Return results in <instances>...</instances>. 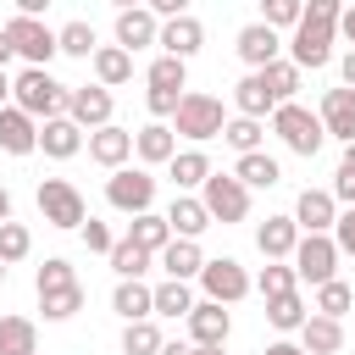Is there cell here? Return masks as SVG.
Returning a JSON list of instances; mask_svg holds the SVG:
<instances>
[{"mask_svg": "<svg viewBox=\"0 0 355 355\" xmlns=\"http://www.w3.org/2000/svg\"><path fill=\"white\" fill-rule=\"evenodd\" d=\"M55 50H61V55H72V61H89V55L100 50L94 22H67V28H55Z\"/></svg>", "mask_w": 355, "mask_h": 355, "instance_id": "obj_38", "label": "cell"}, {"mask_svg": "<svg viewBox=\"0 0 355 355\" xmlns=\"http://www.w3.org/2000/svg\"><path fill=\"white\" fill-rule=\"evenodd\" d=\"M255 288H261V300H272V294L300 288V277H294V266H288V261H266V266H261V277H255Z\"/></svg>", "mask_w": 355, "mask_h": 355, "instance_id": "obj_45", "label": "cell"}, {"mask_svg": "<svg viewBox=\"0 0 355 355\" xmlns=\"http://www.w3.org/2000/svg\"><path fill=\"white\" fill-rule=\"evenodd\" d=\"M161 327H155V316H144V322H122V355H161Z\"/></svg>", "mask_w": 355, "mask_h": 355, "instance_id": "obj_42", "label": "cell"}, {"mask_svg": "<svg viewBox=\"0 0 355 355\" xmlns=\"http://www.w3.org/2000/svg\"><path fill=\"white\" fill-rule=\"evenodd\" d=\"M338 11H344V0H305L300 22L288 28V61H294L300 72H322V67L333 61Z\"/></svg>", "mask_w": 355, "mask_h": 355, "instance_id": "obj_1", "label": "cell"}, {"mask_svg": "<svg viewBox=\"0 0 355 355\" xmlns=\"http://www.w3.org/2000/svg\"><path fill=\"white\" fill-rule=\"evenodd\" d=\"M0 150L6 155H33L39 150V122L17 105H0Z\"/></svg>", "mask_w": 355, "mask_h": 355, "instance_id": "obj_20", "label": "cell"}, {"mask_svg": "<svg viewBox=\"0 0 355 355\" xmlns=\"http://www.w3.org/2000/svg\"><path fill=\"white\" fill-rule=\"evenodd\" d=\"M11 61H17V50H11V33H6V28H0V72H6V67H11Z\"/></svg>", "mask_w": 355, "mask_h": 355, "instance_id": "obj_56", "label": "cell"}, {"mask_svg": "<svg viewBox=\"0 0 355 355\" xmlns=\"http://www.w3.org/2000/svg\"><path fill=\"white\" fill-rule=\"evenodd\" d=\"M67 94H72V83L50 78V67H22V72L11 78V105H17V111H28L33 122L67 116Z\"/></svg>", "mask_w": 355, "mask_h": 355, "instance_id": "obj_2", "label": "cell"}, {"mask_svg": "<svg viewBox=\"0 0 355 355\" xmlns=\"http://www.w3.org/2000/svg\"><path fill=\"white\" fill-rule=\"evenodd\" d=\"M83 250H94V255H111V244H116V233H111V222H100V216H89L83 227Z\"/></svg>", "mask_w": 355, "mask_h": 355, "instance_id": "obj_48", "label": "cell"}, {"mask_svg": "<svg viewBox=\"0 0 355 355\" xmlns=\"http://www.w3.org/2000/svg\"><path fill=\"white\" fill-rule=\"evenodd\" d=\"M111 6H116V11H128V6H144V0H111Z\"/></svg>", "mask_w": 355, "mask_h": 355, "instance_id": "obj_59", "label": "cell"}, {"mask_svg": "<svg viewBox=\"0 0 355 355\" xmlns=\"http://www.w3.org/2000/svg\"><path fill=\"white\" fill-rule=\"evenodd\" d=\"M222 122H227V111H222L216 94H205V89H183L178 111H172V133H178V139H189V144L222 139Z\"/></svg>", "mask_w": 355, "mask_h": 355, "instance_id": "obj_3", "label": "cell"}, {"mask_svg": "<svg viewBox=\"0 0 355 355\" xmlns=\"http://www.w3.org/2000/svg\"><path fill=\"white\" fill-rule=\"evenodd\" d=\"M0 283H6V261H0Z\"/></svg>", "mask_w": 355, "mask_h": 355, "instance_id": "obj_60", "label": "cell"}, {"mask_svg": "<svg viewBox=\"0 0 355 355\" xmlns=\"http://www.w3.org/2000/svg\"><path fill=\"white\" fill-rule=\"evenodd\" d=\"M338 205H355V144H344L338 155V172H333V189H327Z\"/></svg>", "mask_w": 355, "mask_h": 355, "instance_id": "obj_47", "label": "cell"}, {"mask_svg": "<svg viewBox=\"0 0 355 355\" xmlns=\"http://www.w3.org/2000/svg\"><path fill=\"white\" fill-rule=\"evenodd\" d=\"M155 266H161L166 277H178V283H194L200 266H205V250H200V239H172V244L155 255Z\"/></svg>", "mask_w": 355, "mask_h": 355, "instance_id": "obj_26", "label": "cell"}, {"mask_svg": "<svg viewBox=\"0 0 355 355\" xmlns=\"http://www.w3.org/2000/svg\"><path fill=\"white\" fill-rule=\"evenodd\" d=\"M311 311H305V294L300 288H288V294H272L266 300V322L277 327V333H300V322H305Z\"/></svg>", "mask_w": 355, "mask_h": 355, "instance_id": "obj_37", "label": "cell"}, {"mask_svg": "<svg viewBox=\"0 0 355 355\" xmlns=\"http://www.w3.org/2000/svg\"><path fill=\"white\" fill-rule=\"evenodd\" d=\"M200 355H227V344H211V349H200Z\"/></svg>", "mask_w": 355, "mask_h": 355, "instance_id": "obj_58", "label": "cell"}, {"mask_svg": "<svg viewBox=\"0 0 355 355\" xmlns=\"http://www.w3.org/2000/svg\"><path fill=\"white\" fill-rule=\"evenodd\" d=\"M89 67H94V83H100V89H122V83H133V55H128L122 44H100V50L89 55Z\"/></svg>", "mask_w": 355, "mask_h": 355, "instance_id": "obj_28", "label": "cell"}, {"mask_svg": "<svg viewBox=\"0 0 355 355\" xmlns=\"http://www.w3.org/2000/svg\"><path fill=\"white\" fill-rule=\"evenodd\" d=\"M183 322H189V344H200V349L227 344V333H233V316H227V305H216V300H194V311H189Z\"/></svg>", "mask_w": 355, "mask_h": 355, "instance_id": "obj_16", "label": "cell"}, {"mask_svg": "<svg viewBox=\"0 0 355 355\" xmlns=\"http://www.w3.org/2000/svg\"><path fill=\"white\" fill-rule=\"evenodd\" d=\"M333 244H338V255H355V205H338V222H333Z\"/></svg>", "mask_w": 355, "mask_h": 355, "instance_id": "obj_49", "label": "cell"}, {"mask_svg": "<svg viewBox=\"0 0 355 355\" xmlns=\"http://www.w3.org/2000/svg\"><path fill=\"white\" fill-rule=\"evenodd\" d=\"M316 316H333V322H344L349 311H355V288L344 283V277H327V283H316V305H311Z\"/></svg>", "mask_w": 355, "mask_h": 355, "instance_id": "obj_36", "label": "cell"}, {"mask_svg": "<svg viewBox=\"0 0 355 355\" xmlns=\"http://www.w3.org/2000/svg\"><path fill=\"white\" fill-rule=\"evenodd\" d=\"M233 178H239L244 189H272V183H283V166H277V155L250 150V155H239V161H233Z\"/></svg>", "mask_w": 355, "mask_h": 355, "instance_id": "obj_30", "label": "cell"}, {"mask_svg": "<svg viewBox=\"0 0 355 355\" xmlns=\"http://www.w3.org/2000/svg\"><path fill=\"white\" fill-rule=\"evenodd\" d=\"M338 244H333V233H300V244H294V255H288V266H294V277L300 283H327V277H338Z\"/></svg>", "mask_w": 355, "mask_h": 355, "instance_id": "obj_8", "label": "cell"}, {"mask_svg": "<svg viewBox=\"0 0 355 355\" xmlns=\"http://www.w3.org/2000/svg\"><path fill=\"white\" fill-rule=\"evenodd\" d=\"M111 111H116V100H111V89H100V83H78V89L67 94V116H72L83 133L105 128V122H111Z\"/></svg>", "mask_w": 355, "mask_h": 355, "instance_id": "obj_12", "label": "cell"}, {"mask_svg": "<svg viewBox=\"0 0 355 355\" xmlns=\"http://www.w3.org/2000/svg\"><path fill=\"white\" fill-rule=\"evenodd\" d=\"M83 144H89V161H94V166H105V172H116V166H128V161H133V133H128V128H116V122H105V128L83 133Z\"/></svg>", "mask_w": 355, "mask_h": 355, "instance_id": "obj_15", "label": "cell"}, {"mask_svg": "<svg viewBox=\"0 0 355 355\" xmlns=\"http://www.w3.org/2000/svg\"><path fill=\"white\" fill-rule=\"evenodd\" d=\"M161 355H200V344H189V338H172V344H161Z\"/></svg>", "mask_w": 355, "mask_h": 355, "instance_id": "obj_55", "label": "cell"}, {"mask_svg": "<svg viewBox=\"0 0 355 355\" xmlns=\"http://www.w3.org/2000/svg\"><path fill=\"white\" fill-rule=\"evenodd\" d=\"M300 349H305V355H338V349H344V322L311 311V316L300 322Z\"/></svg>", "mask_w": 355, "mask_h": 355, "instance_id": "obj_27", "label": "cell"}, {"mask_svg": "<svg viewBox=\"0 0 355 355\" xmlns=\"http://www.w3.org/2000/svg\"><path fill=\"white\" fill-rule=\"evenodd\" d=\"M261 78H266V89H272V100H277V105H283V100H300V83H305V72H300L288 55L266 61V67H261Z\"/></svg>", "mask_w": 355, "mask_h": 355, "instance_id": "obj_35", "label": "cell"}, {"mask_svg": "<svg viewBox=\"0 0 355 355\" xmlns=\"http://www.w3.org/2000/svg\"><path fill=\"white\" fill-rule=\"evenodd\" d=\"M150 305H155V316H189L194 311V288L189 283H178V277H161V283H150Z\"/></svg>", "mask_w": 355, "mask_h": 355, "instance_id": "obj_31", "label": "cell"}, {"mask_svg": "<svg viewBox=\"0 0 355 355\" xmlns=\"http://www.w3.org/2000/svg\"><path fill=\"white\" fill-rule=\"evenodd\" d=\"M39 150H44L50 161H72V155L83 150V128H78L72 116H50V122H39Z\"/></svg>", "mask_w": 355, "mask_h": 355, "instance_id": "obj_22", "label": "cell"}, {"mask_svg": "<svg viewBox=\"0 0 355 355\" xmlns=\"http://www.w3.org/2000/svg\"><path fill=\"white\" fill-rule=\"evenodd\" d=\"M111 311H116L122 322H144V316H155V305H150V283H144V277H116V288H111Z\"/></svg>", "mask_w": 355, "mask_h": 355, "instance_id": "obj_29", "label": "cell"}, {"mask_svg": "<svg viewBox=\"0 0 355 355\" xmlns=\"http://www.w3.org/2000/svg\"><path fill=\"white\" fill-rule=\"evenodd\" d=\"M33 200H39V216H44L50 227H61V233H72V227L89 222V205H83L78 183H67V178H44Z\"/></svg>", "mask_w": 355, "mask_h": 355, "instance_id": "obj_7", "label": "cell"}, {"mask_svg": "<svg viewBox=\"0 0 355 355\" xmlns=\"http://www.w3.org/2000/svg\"><path fill=\"white\" fill-rule=\"evenodd\" d=\"M338 78H344V89H355V50L338 55Z\"/></svg>", "mask_w": 355, "mask_h": 355, "instance_id": "obj_52", "label": "cell"}, {"mask_svg": "<svg viewBox=\"0 0 355 355\" xmlns=\"http://www.w3.org/2000/svg\"><path fill=\"white\" fill-rule=\"evenodd\" d=\"M316 116H322V133L327 139H338V144H355V89H322V105H316Z\"/></svg>", "mask_w": 355, "mask_h": 355, "instance_id": "obj_13", "label": "cell"}, {"mask_svg": "<svg viewBox=\"0 0 355 355\" xmlns=\"http://www.w3.org/2000/svg\"><path fill=\"white\" fill-rule=\"evenodd\" d=\"M338 33H344V39H349V50H355V6H344V11H338Z\"/></svg>", "mask_w": 355, "mask_h": 355, "instance_id": "obj_54", "label": "cell"}, {"mask_svg": "<svg viewBox=\"0 0 355 355\" xmlns=\"http://www.w3.org/2000/svg\"><path fill=\"white\" fill-rule=\"evenodd\" d=\"M294 244H300L294 216H266V222H255V250H261L266 261H288Z\"/></svg>", "mask_w": 355, "mask_h": 355, "instance_id": "obj_25", "label": "cell"}, {"mask_svg": "<svg viewBox=\"0 0 355 355\" xmlns=\"http://www.w3.org/2000/svg\"><path fill=\"white\" fill-rule=\"evenodd\" d=\"M233 50H239V61H244L250 72H261L266 61H277V55H283V33H277V28H266V22H244V28L233 33Z\"/></svg>", "mask_w": 355, "mask_h": 355, "instance_id": "obj_11", "label": "cell"}, {"mask_svg": "<svg viewBox=\"0 0 355 355\" xmlns=\"http://www.w3.org/2000/svg\"><path fill=\"white\" fill-rule=\"evenodd\" d=\"M161 216H166L172 239H200L205 227H216V222H211V211L200 205V194H172V205H166Z\"/></svg>", "mask_w": 355, "mask_h": 355, "instance_id": "obj_19", "label": "cell"}, {"mask_svg": "<svg viewBox=\"0 0 355 355\" xmlns=\"http://www.w3.org/2000/svg\"><path fill=\"white\" fill-rule=\"evenodd\" d=\"M105 261H111V272H116V277H144V272L155 266V255H150V250H139L133 239H116Z\"/></svg>", "mask_w": 355, "mask_h": 355, "instance_id": "obj_41", "label": "cell"}, {"mask_svg": "<svg viewBox=\"0 0 355 355\" xmlns=\"http://www.w3.org/2000/svg\"><path fill=\"white\" fill-rule=\"evenodd\" d=\"M105 205L122 211V216L155 211V178H150V166H116L105 178Z\"/></svg>", "mask_w": 355, "mask_h": 355, "instance_id": "obj_6", "label": "cell"}, {"mask_svg": "<svg viewBox=\"0 0 355 355\" xmlns=\"http://www.w3.org/2000/svg\"><path fill=\"white\" fill-rule=\"evenodd\" d=\"M0 355H39V322L33 316H0Z\"/></svg>", "mask_w": 355, "mask_h": 355, "instance_id": "obj_32", "label": "cell"}, {"mask_svg": "<svg viewBox=\"0 0 355 355\" xmlns=\"http://www.w3.org/2000/svg\"><path fill=\"white\" fill-rule=\"evenodd\" d=\"M222 144L239 150V155H250V150L266 144V122H255V116H227V122H222Z\"/></svg>", "mask_w": 355, "mask_h": 355, "instance_id": "obj_39", "label": "cell"}, {"mask_svg": "<svg viewBox=\"0 0 355 355\" xmlns=\"http://www.w3.org/2000/svg\"><path fill=\"white\" fill-rule=\"evenodd\" d=\"M349 6H355V0H349Z\"/></svg>", "mask_w": 355, "mask_h": 355, "instance_id": "obj_61", "label": "cell"}, {"mask_svg": "<svg viewBox=\"0 0 355 355\" xmlns=\"http://www.w3.org/2000/svg\"><path fill=\"white\" fill-rule=\"evenodd\" d=\"M6 33H11V50L28 67H50V55H61L55 50V28H44V17H11Z\"/></svg>", "mask_w": 355, "mask_h": 355, "instance_id": "obj_10", "label": "cell"}, {"mask_svg": "<svg viewBox=\"0 0 355 355\" xmlns=\"http://www.w3.org/2000/svg\"><path fill=\"white\" fill-rule=\"evenodd\" d=\"M133 155H139L144 166H166V161L178 155V133H172V122H144V128L133 133Z\"/></svg>", "mask_w": 355, "mask_h": 355, "instance_id": "obj_23", "label": "cell"}, {"mask_svg": "<svg viewBox=\"0 0 355 355\" xmlns=\"http://www.w3.org/2000/svg\"><path fill=\"white\" fill-rule=\"evenodd\" d=\"M155 44H161V55H178V61H189V55H200V44H205V22H200L194 11H183V17H166V22H161V33H155Z\"/></svg>", "mask_w": 355, "mask_h": 355, "instance_id": "obj_14", "label": "cell"}, {"mask_svg": "<svg viewBox=\"0 0 355 355\" xmlns=\"http://www.w3.org/2000/svg\"><path fill=\"white\" fill-rule=\"evenodd\" d=\"M333 222H338V200H333L327 189H300V200H294V227H300V233H333Z\"/></svg>", "mask_w": 355, "mask_h": 355, "instance_id": "obj_18", "label": "cell"}, {"mask_svg": "<svg viewBox=\"0 0 355 355\" xmlns=\"http://www.w3.org/2000/svg\"><path fill=\"white\" fill-rule=\"evenodd\" d=\"M155 33H161V17H155L150 6H128V11H116V39H111V44H122V50L133 55V50H150Z\"/></svg>", "mask_w": 355, "mask_h": 355, "instance_id": "obj_17", "label": "cell"}, {"mask_svg": "<svg viewBox=\"0 0 355 355\" xmlns=\"http://www.w3.org/2000/svg\"><path fill=\"white\" fill-rule=\"evenodd\" d=\"M17 6V17H44L50 11V0H11Z\"/></svg>", "mask_w": 355, "mask_h": 355, "instance_id": "obj_53", "label": "cell"}, {"mask_svg": "<svg viewBox=\"0 0 355 355\" xmlns=\"http://www.w3.org/2000/svg\"><path fill=\"white\" fill-rule=\"evenodd\" d=\"M300 11H305V0H261V17H255V22H266V28L288 33V28L300 22Z\"/></svg>", "mask_w": 355, "mask_h": 355, "instance_id": "obj_46", "label": "cell"}, {"mask_svg": "<svg viewBox=\"0 0 355 355\" xmlns=\"http://www.w3.org/2000/svg\"><path fill=\"white\" fill-rule=\"evenodd\" d=\"M28 255H33V233H28L17 216H11V222H0V261H6V266H17V261H28Z\"/></svg>", "mask_w": 355, "mask_h": 355, "instance_id": "obj_43", "label": "cell"}, {"mask_svg": "<svg viewBox=\"0 0 355 355\" xmlns=\"http://www.w3.org/2000/svg\"><path fill=\"white\" fill-rule=\"evenodd\" d=\"M128 239H133L139 250H150V255H161V250L172 244V227H166V216H161V211H139V216L128 222Z\"/></svg>", "mask_w": 355, "mask_h": 355, "instance_id": "obj_33", "label": "cell"}, {"mask_svg": "<svg viewBox=\"0 0 355 355\" xmlns=\"http://www.w3.org/2000/svg\"><path fill=\"white\" fill-rule=\"evenodd\" d=\"M200 205L211 211V222L233 227V222H244V216H250V189H244L233 172H211V178L200 183Z\"/></svg>", "mask_w": 355, "mask_h": 355, "instance_id": "obj_9", "label": "cell"}, {"mask_svg": "<svg viewBox=\"0 0 355 355\" xmlns=\"http://www.w3.org/2000/svg\"><path fill=\"white\" fill-rule=\"evenodd\" d=\"M211 172H216V166H211V155H205L200 144H194V150H178V155L166 161V178H172L178 194H200V183H205Z\"/></svg>", "mask_w": 355, "mask_h": 355, "instance_id": "obj_24", "label": "cell"}, {"mask_svg": "<svg viewBox=\"0 0 355 355\" xmlns=\"http://www.w3.org/2000/svg\"><path fill=\"white\" fill-rule=\"evenodd\" d=\"M72 283H78V272H72L67 255H44V266L33 272V294H44V288H72Z\"/></svg>", "mask_w": 355, "mask_h": 355, "instance_id": "obj_44", "label": "cell"}, {"mask_svg": "<svg viewBox=\"0 0 355 355\" xmlns=\"http://www.w3.org/2000/svg\"><path fill=\"white\" fill-rule=\"evenodd\" d=\"M83 311V283H72V288H44L39 294V316L44 322H72Z\"/></svg>", "mask_w": 355, "mask_h": 355, "instance_id": "obj_40", "label": "cell"}, {"mask_svg": "<svg viewBox=\"0 0 355 355\" xmlns=\"http://www.w3.org/2000/svg\"><path fill=\"white\" fill-rule=\"evenodd\" d=\"M261 355H305V349H300V338H272Z\"/></svg>", "mask_w": 355, "mask_h": 355, "instance_id": "obj_51", "label": "cell"}, {"mask_svg": "<svg viewBox=\"0 0 355 355\" xmlns=\"http://www.w3.org/2000/svg\"><path fill=\"white\" fill-rule=\"evenodd\" d=\"M0 105H11V72H0Z\"/></svg>", "mask_w": 355, "mask_h": 355, "instance_id": "obj_57", "label": "cell"}, {"mask_svg": "<svg viewBox=\"0 0 355 355\" xmlns=\"http://www.w3.org/2000/svg\"><path fill=\"white\" fill-rule=\"evenodd\" d=\"M272 133L283 139V150H294V155H322V144H327V133H322V116L316 111H305L300 100H283L277 111H272Z\"/></svg>", "mask_w": 355, "mask_h": 355, "instance_id": "obj_4", "label": "cell"}, {"mask_svg": "<svg viewBox=\"0 0 355 355\" xmlns=\"http://www.w3.org/2000/svg\"><path fill=\"white\" fill-rule=\"evenodd\" d=\"M144 6H150V11L161 17V22H166V17H183V11H189V0H144Z\"/></svg>", "mask_w": 355, "mask_h": 355, "instance_id": "obj_50", "label": "cell"}, {"mask_svg": "<svg viewBox=\"0 0 355 355\" xmlns=\"http://www.w3.org/2000/svg\"><path fill=\"white\" fill-rule=\"evenodd\" d=\"M272 111H277V100H272V89H266V78H261V72H244V78L233 83V116L266 122Z\"/></svg>", "mask_w": 355, "mask_h": 355, "instance_id": "obj_21", "label": "cell"}, {"mask_svg": "<svg viewBox=\"0 0 355 355\" xmlns=\"http://www.w3.org/2000/svg\"><path fill=\"white\" fill-rule=\"evenodd\" d=\"M200 300H216V305H239L250 288H255V277L244 272V261H233V255H205V266H200Z\"/></svg>", "mask_w": 355, "mask_h": 355, "instance_id": "obj_5", "label": "cell"}, {"mask_svg": "<svg viewBox=\"0 0 355 355\" xmlns=\"http://www.w3.org/2000/svg\"><path fill=\"white\" fill-rule=\"evenodd\" d=\"M144 83L161 89V94H183V89H189V61H178V55H155V61L144 67Z\"/></svg>", "mask_w": 355, "mask_h": 355, "instance_id": "obj_34", "label": "cell"}]
</instances>
